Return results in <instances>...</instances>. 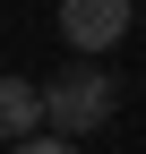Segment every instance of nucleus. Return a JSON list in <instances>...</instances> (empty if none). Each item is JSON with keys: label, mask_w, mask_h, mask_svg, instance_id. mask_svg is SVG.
<instances>
[{"label": "nucleus", "mask_w": 146, "mask_h": 154, "mask_svg": "<svg viewBox=\"0 0 146 154\" xmlns=\"http://www.w3.org/2000/svg\"><path fill=\"white\" fill-rule=\"evenodd\" d=\"M34 128H43V86H34V77H0V137L26 146Z\"/></svg>", "instance_id": "3"}, {"label": "nucleus", "mask_w": 146, "mask_h": 154, "mask_svg": "<svg viewBox=\"0 0 146 154\" xmlns=\"http://www.w3.org/2000/svg\"><path fill=\"white\" fill-rule=\"evenodd\" d=\"M9 154H78V146H69V137H52V128H34V137H26V146H9Z\"/></svg>", "instance_id": "4"}, {"label": "nucleus", "mask_w": 146, "mask_h": 154, "mask_svg": "<svg viewBox=\"0 0 146 154\" xmlns=\"http://www.w3.org/2000/svg\"><path fill=\"white\" fill-rule=\"evenodd\" d=\"M112 103H120V86H112L95 60H69V69L43 86V120H52V137H86V128H103V120H112Z\"/></svg>", "instance_id": "1"}, {"label": "nucleus", "mask_w": 146, "mask_h": 154, "mask_svg": "<svg viewBox=\"0 0 146 154\" xmlns=\"http://www.w3.org/2000/svg\"><path fill=\"white\" fill-rule=\"evenodd\" d=\"M120 34H129V0H60V43L78 51V60L112 51Z\"/></svg>", "instance_id": "2"}]
</instances>
